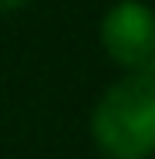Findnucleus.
I'll return each instance as SVG.
<instances>
[{
  "instance_id": "1",
  "label": "nucleus",
  "mask_w": 155,
  "mask_h": 159,
  "mask_svg": "<svg viewBox=\"0 0 155 159\" xmlns=\"http://www.w3.org/2000/svg\"><path fill=\"white\" fill-rule=\"evenodd\" d=\"M94 142L115 159H142L155 152V78L128 75L115 81L91 115Z\"/></svg>"
},
{
  "instance_id": "2",
  "label": "nucleus",
  "mask_w": 155,
  "mask_h": 159,
  "mask_svg": "<svg viewBox=\"0 0 155 159\" xmlns=\"http://www.w3.org/2000/svg\"><path fill=\"white\" fill-rule=\"evenodd\" d=\"M101 48L122 68L145 71L155 58V14L142 0H118L101 20Z\"/></svg>"
},
{
  "instance_id": "3",
  "label": "nucleus",
  "mask_w": 155,
  "mask_h": 159,
  "mask_svg": "<svg viewBox=\"0 0 155 159\" xmlns=\"http://www.w3.org/2000/svg\"><path fill=\"white\" fill-rule=\"evenodd\" d=\"M27 0H0V14H10V10H20Z\"/></svg>"
}]
</instances>
